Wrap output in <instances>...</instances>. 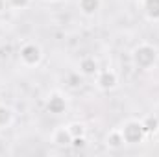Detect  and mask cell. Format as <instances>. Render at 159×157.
Segmentation results:
<instances>
[{
  "mask_svg": "<svg viewBox=\"0 0 159 157\" xmlns=\"http://www.w3.org/2000/svg\"><path fill=\"white\" fill-rule=\"evenodd\" d=\"M131 63L139 70H152L159 63V50L157 46L150 43H141L131 52Z\"/></svg>",
  "mask_w": 159,
  "mask_h": 157,
  "instance_id": "6da1fadb",
  "label": "cell"
},
{
  "mask_svg": "<svg viewBox=\"0 0 159 157\" xmlns=\"http://www.w3.org/2000/svg\"><path fill=\"white\" fill-rule=\"evenodd\" d=\"M17 56H19V63L26 69H37L44 57L41 44L35 41H26L24 44H20Z\"/></svg>",
  "mask_w": 159,
  "mask_h": 157,
  "instance_id": "7a4b0ae2",
  "label": "cell"
},
{
  "mask_svg": "<svg viewBox=\"0 0 159 157\" xmlns=\"http://www.w3.org/2000/svg\"><path fill=\"white\" fill-rule=\"evenodd\" d=\"M120 131H122V137H124L126 144H141L146 139V135H148L146 129H144V126H143V122L137 120V118L126 120L120 126Z\"/></svg>",
  "mask_w": 159,
  "mask_h": 157,
  "instance_id": "3957f363",
  "label": "cell"
},
{
  "mask_svg": "<svg viewBox=\"0 0 159 157\" xmlns=\"http://www.w3.org/2000/svg\"><path fill=\"white\" fill-rule=\"evenodd\" d=\"M44 107H46V113L59 117V115H65V113H67V109H69V100H67V96H65L63 92L52 91V92L46 96Z\"/></svg>",
  "mask_w": 159,
  "mask_h": 157,
  "instance_id": "277c9868",
  "label": "cell"
},
{
  "mask_svg": "<svg viewBox=\"0 0 159 157\" xmlns=\"http://www.w3.org/2000/svg\"><path fill=\"white\" fill-rule=\"evenodd\" d=\"M94 83L100 91L109 92V91L119 87V74L113 69H100L98 74L94 76Z\"/></svg>",
  "mask_w": 159,
  "mask_h": 157,
  "instance_id": "5b68a950",
  "label": "cell"
},
{
  "mask_svg": "<svg viewBox=\"0 0 159 157\" xmlns=\"http://www.w3.org/2000/svg\"><path fill=\"white\" fill-rule=\"evenodd\" d=\"M100 70V63L94 56H85L78 61V74L81 78H94Z\"/></svg>",
  "mask_w": 159,
  "mask_h": 157,
  "instance_id": "8992f818",
  "label": "cell"
},
{
  "mask_svg": "<svg viewBox=\"0 0 159 157\" xmlns=\"http://www.w3.org/2000/svg\"><path fill=\"white\" fill-rule=\"evenodd\" d=\"M52 144L57 146V148H70L72 135H70V131H69L67 126H59V128L54 129V133H52Z\"/></svg>",
  "mask_w": 159,
  "mask_h": 157,
  "instance_id": "52a82bcc",
  "label": "cell"
},
{
  "mask_svg": "<svg viewBox=\"0 0 159 157\" xmlns=\"http://www.w3.org/2000/svg\"><path fill=\"white\" fill-rule=\"evenodd\" d=\"M78 9L83 17H94L102 9V0H78Z\"/></svg>",
  "mask_w": 159,
  "mask_h": 157,
  "instance_id": "ba28073f",
  "label": "cell"
},
{
  "mask_svg": "<svg viewBox=\"0 0 159 157\" xmlns=\"http://www.w3.org/2000/svg\"><path fill=\"white\" fill-rule=\"evenodd\" d=\"M126 142H124V137H122V131H120V128H113L111 131H107V135H106V146L109 148V150H120L122 146H124Z\"/></svg>",
  "mask_w": 159,
  "mask_h": 157,
  "instance_id": "9c48e42d",
  "label": "cell"
},
{
  "mask_svg": "<svg viewBox=\"0 0 159 157\" xmlns=\"http://www.w3.org/2000/svg\"><path fill=\"white\" fill-rule=\"evenodd\" d=\"M143 13L148 20L159 22V0H141Z\"/></svg>",
  "mask_w": 159,
  "mask_h": 157,
  "instance_id": "30bf717a",
  "label": "cell"
},
{
  "mask_svg": "<svg viewBox=\"0 0 159 157\" xmlns=\"http://www.w3.org/2000/svg\"><path fill=\"white\" fill-rule=\"evenodd\" d=\"M15 122V111L13 107L0 104V129H9Z\"/></svg>",
  "mask_w": 159,
  "mask_h": 157,
  "instance_id": "8fae6325",
  "label": "cell"
},
{
  "mask_svg": "<svg viewBox=\"0 0 159 157\" xmlns=\"http://www.w3.org/2000/svg\"><path fill=\"white\" fill-rule=\"evenodd\" d=\"M141 122H143V126H144V129H146L148 135H156V131H157V128H159V117L148 115V117L143 118Z\"/></svg>",
  "mask_w": 159,
  "mask_h": 157,
  "instance_id": "7c38bea8",
  "label": "cell"
},
{
  "mask_svg": "<svg viewBox=\"0 0 159 157\" xmlns=\"http://www.w3.org/2000/svg\"><path fill=\"white\" fill-rule=\"evenodd\" d=\"M67 128H69L72 139H74V137H83V135L87 133V128H85L83 122H70V124H67Z\"/></svg>",
  "mask_w": 159,
  "mask_h": 157,
  "instance_id": "4fadbf2b",
  "label": "cell"
},
{
  "mask_svg": "<svg viewBox=\"0 0 159 157\" xmlns=\"http://www.w3.org/2000/svg\"><path fill=\"white\" fill-rule=\"evenodd\" d=\"M32 4V0H6V6L11 9H26Z\"/></svg>",
  "mask_w": 159,
  "mask_h": 157,
  "instance_id": "5bb4252c",
  "label": "cell"
},
{
  "mask_svg": "<svg viewBox=\"0 0 159 157\" xmlns=\"http://www.w3.org/2000/svg\"><path fill=\"white\" fill-rule=\"evenodd\" d=\"M85 146H87V139H85V135H83V137H74V139H72L70 148H74V150H83Z\"/></svg>",
  "mask_w": 159,
  "mask_h": 157,
  "instance_id": "9a60e30c",
  "label": "cell"
},
{
  "mask_svg": "<svg viewBox=\"0 0 159 157\" xmlns=\"http://www.w3.org/2000/svg\"><path fill=\"white\" fill-rule=\"evenodd\" d=\"M43 2H46V4H57V2H61V0H43Z\"/></svg>",
  "mask_w": 159,
  "mask_h": 157,
  "instance_id": "2e32d148",
  "label": "cell"
},
{
  "mask_svg": "<svg viewBox=\"0 0 159 157\" xmlns=\"http://www.w3.org/2000/svg\"><path fill=\"white\" fill-rule=\"evenodd\" d=\"M4 6H6V0H0V11L4 9Z\"/></svg>",
  "mask_w": 159,
  "mask_h": 157,
  "instance_id": "e0dca14e",
  "label": "cell"
},
{
  "mask_svg": "<svg viewBox=\"0 0 159 157\" xmlns=\"http://www.w3.org/2000/svg\"><path fill=\"white\" fill-rule=\"evenodd\" d=\"M156 139L159 141V128H157V131H156Z\"/></svg>",
  "mask_w": 159,
  "mask_h": 157,
  "instance_id": "ac0fdd59",
  "label": "cell"
}]
</instances>
